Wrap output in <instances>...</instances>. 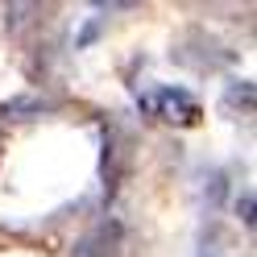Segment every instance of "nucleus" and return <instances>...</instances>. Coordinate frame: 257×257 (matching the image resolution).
I'll use <instances>...</instances> for the list:
<instances>
[{"instance_id":"nucleus-1","label":"nucleus","mask_w":257,"mask_h":257,"mask_svg":"<svg viewBox=\"0 0 257 257\" xmlns=\"http://www.w3.org/2000/svg\"><path fill=\"white\" fill-rule=\"evenodd\" d=\"M174 62L195 67V71H216V67H224V62H232V50L220 46L216 38H207L203 29H191V34L174 46Z\"/></svg>"},{"instance_id":"nucleus-2","label":"nucleus","mask_w":257,"mask_h":257,"mask_svg":"<svg viewBox=\"0 0 257 257\" xmlns=\"http://www.w3.org/2000/svg\"><path fill=\"white\" fill-rule=\"evenodd\" d=\"M146 108L154 112V116L170 120V124H195V120H199V104H195V95L183 91V87H158L150 100H146Z\"/></svg>"},{"instance_id":"nucleus-3","label":"nucleus","mask_w":257,"mask_h":257,"mask_svg":"<svg viewBox=\"0 0 257 257\" xmlns=\"http://www.w3.org/2000/svg\"><path fill=\"white\" fill-rule=\"evenodd\" d=\"M120 240H124L120 220H100L91 232H83L75 240L71 257H120Z\"/></svg>"},{"instance_id":"nucleus-4","label":"nucleus","mask_w":257,"mask_h":257,"mask_svg":"<svg viewBox=\"0 0 257 257\" xmlns=\"http://www.w3.org/2000/svg\"><path fill=\"white\" fill-rule=\"evenodd\" d=\"M54 104L42 100V95H21V100H9L0 104V116L5 120H29V116H42V112H50Z\"/></svg>"},{"instance_id":"nucleus-5","label":"nucleus","mask_w":257,"mask_h":257,"mask_svg":"<svg viewBox=\"0 0 257 257\" xmlns=\"http://www.w3.org/2000/svg\"><path fill=\"white\" fill-rule=\"evenodd\" d=\"M195 257H224V232H220V224H203V232L195 240Z\"/></svg>"},{"instance_id":"nucleus-6","label":"nucleus","mask_w":257,"mask_h":257,"mask_svg":"<svg viewBox=\"0 0 257 257\" xmlns=\"http://www.w3.org/2000/svg\"><path fill=\"white\" fill-rule=\"evenodd\" d=\"M42 5H9L5 9V25H9V34H21V29L34 21V17H42Z\"/></svg>"},{"instance_id":"nucleus-7","label":"nucleus","mask_w":257,"mask_h":257,"mask_svg":"<svg viewBox=\"0 0 257 257\" xmlns=\"http://www.w3.org/2000/svg\"><path fill=\"white\" fill-rule=\"evenodd\" d=\"M224 104L240 108V112H253V83L249 79H232V83L224 87Z\"/></svg>"},{"instance_id":"nucleus-8","label":"nucleus","mask_w":257,"mask_h":257,"mask_svg":"<svg viewBox=\"0 0 257 257\" xmlns=\"http://www.w3.org/2000/svg\"><path fill=\"white\" fill-rule=\"evenodd\" d=\"M224 174H212V183H207V191H203V203H207V212H216L220 207V199H224Z\"/></svg>"},{"instance_id":"nucleus-9","label":"nucleus","mask_w":257,"mask_h":257,"mask_svg":"<svg viewBox=\"0 0 257 257\" xmlns=\"http://www.w3.org/2000/svg\"><path fill=\"white\" fill-rule=\"evenodd\" d=\"M236 216H240V224H245V228H253V195H249V191L236 199Z\"/></svg>"}]
</instances>
